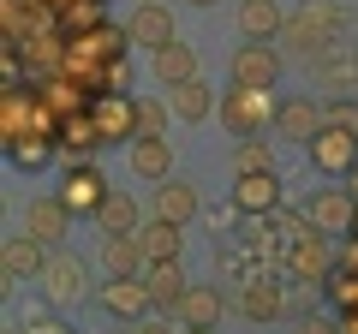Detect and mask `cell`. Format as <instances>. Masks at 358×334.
<instances>
[{
	"label": "cell",
	"mask_w": 358,
	"mask_h": 334,
	"mask_svg": "<svg viewBox=\"0 0 358 334\" xmlns=\"http://www.w3.org/2000/svg\"><path fill=\"white\" fill-rule=\"evenodd\" d=\"M346 24H352V13H346L341 0H305L299 13H287L281 42L293 54H305V60H322L329 48H341V30Z\"/></svg>",
	"instance_id": "1"
},
{
	"label": "cell",
	"mask_w": 358,
	"mask_h": 334,
	"mask_svg": "<svg viewBox=\"0 0 358 334\" xmlns=\"http://www.w3.org/2000/svg\"><path fill=\"white\" fill-rule=\"evenodd\" d=\"M275 114H281L275 90H251V84H233V90L221 96V126H227L233 138H263V131H275Z\"/></svg>",
	"instance_id": "2"
},
{
	"label": "cell",
	"mask_w": 358,
	"mask_h": 334,
	"mask_svg": "<svg viewBox=\"0 0 358 334\" xmlns=\"http://www.w3.org/2000/svg\"><path fill=\"white\" fill-rule=\"evenodd\" d=\"M281 269L293 275V281H305V286H329V275L341 269V251L329 245V233L310 227L305 239H293V245L281 251Z\"/></svg>",
	"instance_id": "3"
},
{
	"label": "cell",
	"mask_w": 358,
	"mask_h": 334,
	"mask_svg": "<svg viewBox=\"0 0 358 334\" xmlns=\"http://www.w3.org/2000/svg\"><path fill=\"white\" fill-rule=\"evenodd\" d=\"M108 191H114V185H108V173L96 161H66V173H60V197H66V209H72L78 221H96V209L108 203Z\"/></svg>",
	"instance_id": "4"
},
{
	"label": "cell",
	"mask_w": 358,
	"mask_h": 334,
	"mask_svg": "<svg viewBox=\"0 0 358 334\" xmlns=\"http://www.w3.org/2000/svg\"><path fill=\"white\" fill-rule=\"evenodd\" d=\"M227 78L233 84H251V90H275V84H281V48L245 36L239 48H233V60H227Z\"/></svg>",
	"instance_id": "5"
},
{
	"label": "cell",
	"mask_w": 358,
	"mask_h": 334,
	"mask_svg": "<svg viewBox=\"0 0 358 334\" xmlns=\"http://www.w3.org/2000/svg\"><path fill=\"white\" fill-rule=\"evenodd\" d=\"M305 155H310V167H317L322 180H346V173L358 167V138L341 131V126H322L317 138L305 143Z\"/></svg>",
	"instance_id": "6"
},
{
	"label": "cell",
	"mask_w": 358,
	"mask_h": 334,
	"mask_svg": "<svg viewBox=\"0 0 358 334\" xmlns=\"http://www.w3.org/2000/svg\"><path fill=\"white\" fill-rule=\"evenodd\" d=\"M90 114H96V126H102L108 143H131L138 138V96L131 90H102V96H90Z\"/></svg>",
	"instance_id": "7"
},
{
	"label": "cell",
	"mask_w": 358,
	"mask_h": 334,
	"mask_svg": "<svg viewBox=\"0 0 358 334\" xmlns=\"http://www.w3.org/2000/svg\"><path fill=\"white\" fill-rule=\"evenodd\" d=\"M102 310H108V317H120V322L131 328V322H143V317L155 310V293H150V281H143V275H108Z\"/></svg>",
	"instance_id": "8"
},
{
	"label": "cell",
	"mask_w": 358,
	"mask_h": 334,
	"mask_svg": "<svg viewBox=\"0 0 358 334\" xmlns=\"http://www.w3.org/2000/svg\"><path fill=\"white\" fill-rule=\"evenodd\" d=\"M126 36H131V48L155 54V48H167V42H179V24H173V13H167L162 0H138L131 18H126Z\"/></svg>",
	"instance_id": "9"
},
{
	"label": "cell",
	"mask_w": 358,
	"mask_h": 334,
	"mask_svg": "<svg viewBox=\"0 0 358 334\" xmlns=\"http://www.w3.org/2000/svg\"><path fill=\"white\" fill-rule=\"evenodd\" d=\"M42 269H48V245H42L36 233H13V239L0 245V281L6 286L42 281Z\"/></svg>",
	"instance_id": "10"
},
{
	"label": "cell",
	"mask_w": 358,
	"mask_h": 334,
	"mask_svg": "<svg viewBox=\"0 0 358 334\" xmlns=\"http://www.w3.org/2000/svg\"><path fill=\"white\" fill-rule=\"evenodd\" d=\"M305 215H310V227H317V233H352V215H358L352 185H317L310 203H305Z\"/></svg>",
	"instance_id": "11"
},
{
	"label": "cell",
	"mask_w": 358,
	"mask_h": 334,
	"mask_svg": "<svg viewBox=\"0 0 358 334\" xmlns=\"http://www.w3.org/2000/svg\"><path fill=\"white\" fill-rule=\"evenodd\" d=\"M239 310H245V322L287 317V286L268 281V269H251V275H245V286H239Z\"/></svg>",
	"instance_id": "12"
},
{
	"label": "cell",
	"mask_w": 358,
	"mask_h": 334,
	"mask_svg": "<svg viewBox=\"0 0 358 334\" xmlns=\"http://www.w3.org/2000/svg\"><path fill=\"white\" fill-rule=\"evenodd\" d=\"M84 257H48V269H42V298H48V310H66V305H78L84 298Z\"/></svg>",
	"instance_id": "13"
},
{
	"label": "cell",
	"mask_w": 358,
	"mask_h": 334,
	"mask_svg": "<svg viewBox=\"0 0 358 334\" xmlns=\"http://www.w3.org/2000/svg\"><path fill=\"white\" fill-rule=\"evenodd\" d=\"M6 161L18 167V173H48L54 161H66L60 155V138H54V131H18V138H6Z\"/></svg>",
	"instance_id": "14"
},
{
	"label": "cell",
	"mask_w": 358,
	"mask_h": 334,
	"mask_svg": "<svg viewBox=\"0 0 358 334\" xmlns=\"http://www.w3.org/2000/svg\"><path fill=\"white\" fill-rule=\"evenodd\" d=\"M233 209L239 215H275L281 209V173H233Z\"/></svg>",
	"instance_id": "15"
},
{
	"label": "cell",
	"mask_w": 358,
	"mask_h": 334,
	"mask_svg": "<svg viewBox=\"0 0 358 334\" xmlns=\"http://www.w3.org/2000/svg\"><path fill=\"white\" fill-rule=\"evenodd\" d=\"M322 126H329V114H322V102H310V96H287L281 114H275V138L299 143V150H305V143L317 138Z\"/></svg>",
	"instance_id": "16"
},
{
	"label": "cell",
	"mask_w": 358,
	"mask_h": 334,
	"mask_svg": "<svg viewBox=\"0 0 358 334\" xmlns=\"http://www.w3.org/2000/svg\"><path fill=\"white\" fill-rule=\"evenodd\" d=\"M72 221H78V215L66 209V197H60V191H54V197H30V203H24V233H36L48 251L66 239V233H72Z\"/></svg>",
	"instance_id": "17"
},
{
	"label": "cell",
	"mask_w": 358,
	"mask_h": 334,
	"mask_svg": "<svg viewBox=\"0 0 358 334\" xmlns=\"http://www.w3.org/2000/svg\"><path fill=\"white\" fill-rule=\"evenodd\" d=\"M167 102H173V119H185V126H203L209 114H221L215 90H209L203 78H185V84H173V90H167Z\"/></svg>",
	"instance_id": "18"
},
{
	"label": "cell",
	"mask_w": 358,
	"mask_h": 334,
	"mask_svg": "<svg viewBox=\"0 0 358 334\" xmlns=\"http://www.w3.org/2000/svg\"><path fill=\"white\" fill-rule=\"evenodd\" d=\"M150 72L162 90H173V84H185V78H197V48L192 42H167V48L150 54Z\"/></svg>",
	"instance_id": "19"
},
{
	"label": "cell",
	"mask_w": 358,
	"mask_h": 334,
	"mask_svg": "<svg viewBox=\"0 0 358 334\" xmlns=\"http://www.w3.org/2000/svg\"><path fill=\"white\" fill-rule=\"evenodd\" d=\"M155 215H167V221H197V215H203V197H197V185L167 173V180L155 185Z\"/></svg>",
	"instance_id": "20"
},
{
	"label": "cell",
	"mask_w": 358,
	"mask_h": 334,
	"mask_svg": "<svg viewBox=\"0 0 358 334\" xmlns=\"http://www.w3.org/2000/svg\"><path fill=\"white\" fill-rule=\"evenodd\" d=\"M138 245H143V257H150V263H167V257H179V245H185V221L150 215V221L138 227Z\"/></svg>",
	"instance_id": "21"
},
{
	"label": "cell",
	"mask_w": 358,
	"mask_h": 334,
	"mask_svg": "<svg viewBox=\"0 0 358 334\" xmlns=\"http://www.w3.org/2000/svg\"><path fill=\"white\" fill-rule=\"evenodd\" d=\"M143 281H150V293H155V310H179V305H185V293H192V281H185L179 257L150 263V269H143Z\"/></svg>",
	"instance_id": "22"
},
{
	"label": "cell",
	"mask_w": 358,
	"mask_h": 334,
	"mask_svg": "<svg viewBox=\"0 0 358 334\" xmlns=\"http://www.w3.org/2000/svg\"><path fill=\"white\" fill-rule=\"evenodd\" d=\"M131 173L150 185H162L173 173V143L167 138H131Z\"/></svg>",
	"instance_id": "23"
},
{
	"label": "cell",
	"mask_w": 358,
	"mask_h": 334,
	"mask_svg": "<svg viewBox=\"0 0 358 334\" xmlns=\"http://www.w3.org/2000/svg\"><path fill=\"white\" fill-rule=\"evenodd\" d=\"M102 269L108 275H143V269H150L138 233H102Z\"/></svg>",
	"instance_id": "24"
},
{
	"label": "cell",
	"mask_w": 358,
	"mask_h": 334,
	"mask_svg": "<svg viewBox=\"0 0 358 334\" xmlns=\"http://www.w3.org/2000/svg\"><path fill=\"white\" fill-rule=\"evenodd\" d=\"M102 126H96V114H90V108H84V114H72V119H66V126H60V155H66V161H84V155H96V150H102Z\"/></svg>",
	"instance_id": "25"
},
{
	"label": "cell",
	"mask_w": 358,
	"mask_h": 334,
	"mask_svg": "<svg viewBox=\"0 0 358 334\" xmlns=\"http://www.w3.org/2000/svg\"><path fill=\"white\" fill-rule=\"evenodd\" d=\"M239 30L251 42H275L287 30V13L275 6V0H239Z\"/></svg>",
	"instance_id": "26"
},
{
	"label": "cell",
	"mask_w": 358,
	"mask_h": 334,
	"mask_svg": "<svg viewBox=\"0 0 358 334\" xmlns=\"http://www.w3.org/2000/svg\"><path fill=\"white\" fill-rule=\"evenodd\" d=\"M221 310H227L221 286L192 281V293H185V305H179V322H192V328H215V322H221Z\"/></svg>",
	"instance_id": "27"
},
{
	"label": "cell",
	"mask_w": 358,
	"mask_h": 334,
	"mask_svg": "<svg viewBox=\"0 0 358 334\" xmlns=\"http://www.w3.org/2000/svg\"><path fill=\"white\" fill-rule=\"evenodd\" d=\"M96 227H102V233H138L143 227L138 197H131V191H108V203L96 209Z\"/></svg>",
	"instance_id": "28"
},
{
	"label": "cell",
	"mask_w": 358,
	"mask_h": 334,
	"mask_svg": "<svg viewBox=\"0 0 358 334\" xmlns=\"http://www.w3.org/2000/svg\"><path fill=\"white\" fill-rule=\"evenodd\" d=\"M275 167V143L268 138H239L233 143V173H268Z\"/></svg>",
	"instance_id": "29"
},
{
	"label": "cell",
	"mask_w": 358,
	"mask_h": 334,
	"mask_svg": "<svg viewBox=\"0 0 358 334\" xmlns=\"http://www.w3.org/2000/svg\"><path fill=\"white\" fill-rule=\"evenodd\" d=\"M96 24H114V18H108V0H72V6L60 13V30H66V36L96 30Z\"/></svg>",
	"instance_id": "30"
},
{
	"label": "cell",
	"mask_w": 358,
	"mask_h": 334,
	"mask_svg": "<svg viewBox=\"0 0 358 334\" xmlns=\"http://www.w3.org/2000/svg\"><path fill=\"white\" fill-rule=\"evenodd\" d=\"M167 114H173V102H162V96H138V138H167Z\"/></svg>",
	"instance_id": "31"
},
{
	"label": "cell",
	"mask_w": 358,
	"mask_h": 334,
	"mask_svg": "<svg viewBox=\"0 0 358 334\" xmlns=\"http://www.w3.org/2000/svg\"><path fill=\"white\" fill-rule=\"evenodd\" d=\"M322 293L334 298V310H358V269H334Z\"/></svg>",
	"instance_id": "32"
},
{
	"label": "cell",
	"mask_w": 358,
	"mask_h": 334,
	"mask_svg": "<svg viewBox=\"0 0 358 334\" xmlns=\"http://www.w3.org/2000/svg\"><path fill=\"white\" fill-rule=\"evenodd\" d=\"M305 233H310V215H305V209H275V239H281V245H293V239H305Z\"/></svg>",
	"instance_id": "33"
},
{
	"label": "cell",
	"mask_w": 358,
	"mask_h": 334,
	"mask_svg": "<svg viewBox=\"0 0 358 334\" xmlns=\"http://www.w3.org/2000/svg\"><path fill=\"white\" fill-rule=\"evenodd\" d=\"M322 114H329V126H341V131H352V138H358V96H329Z\"/></svg>",
	"instance_id": "34"
},
{
	"label": "cell",
	"mask_w": 358,
	"mask_h": 334,
	"mask_svg": "<svg viewBox=\"0 0 358 334\" xmlns=\"http://www.w3.org/2000/svg\"><path fill=\"white\" fill-rule=\"evenodd\" d=\"M293 334H346V328H341V322H334V317H317V310H305Z\"/></svg>",
	"instance_id": "35"
},
{
	"label": "cell",
	"mask_w": 358,
	"mask_h": 334,
	"mask_svg": "<svg viewBox=\"0 0 358 334\" xmlns=\"http://www.w3.org/2000/svg\"><path fill=\"white\" fill-rule=\"evenodd\" d=\"M24 334H78V328H66V322H54V317H30Z\"/></svg>",
	"instance_id": "36"
},
{
	"label": "cell",
	"mask_w": 358,
	"mask_h": 334,
	"mask_svg": "<svg viewBox=\"0 0 358 334\" xmlns=\"http://www.w3.org/2000/svg\"><path fill=\"white\" fill-rule=\"evenodd\" d=\"M341 269H358V233H346V245H341Z\"/></svg>",
	"instance_id": "37"
},
{
	"label": "cell",
	"mask_w": 358,
	"mask_h": 334,
	"mask_svg": "<svg viewBox=\"0 0 358 334\" xmlns=\"http://www.w3.org/2000/svg\"><path fill=\"white\" fill-rule=\"evenodd\" d=\"M131 334H179V328H167V322H150V317H143V322H131Z\"/></svg>",
	"instance_id": "38"
},
{
	"label": "cell",
	"mask_w": 358,
	"mask_h": 334,
	"mask_svg": "<svg viewBox=\"0 0 358 334\" xmlns=\"http://www.w3.org/2000/svg\"><path fill=\"white\" fill-rule=\"evenodd\" d=\"M341 328H346V334H358V310H341Z\"/></svg>",
	"instance_id": "39"
},
{
	"label": "cell",
	"mask_w": 358,
	"mask_h": 334,
	"mask_svg": "<svg viewBox=\"0 0 358 334\" xmlns=\"http://www.w3.org/2000/svg\"><path fill=\"white\" fill-rule=\"evenodd\" d=\"M179 334H215V328H192V322H179Z\"/></svg>",
	"instance_id": "40"
},
{
	"label": "cell",
	"mask_w": 358,
	"mask_h": 334,
	"mask_svg": "<svg viewBox=\"0 0 358 334\" xmlns=\"http://www.w3.org/2000/svg\"><path fill=\"white\" fill-rule=\"evenodd\" d=\"M346 185H352V197H358V167H352V173H346Z\"/></svg>",
	"instance_id": "41"
},
{
	"label": "cell",
	"mask_w": 358,
	"mask_h": 334,
	"mask_svg": "<svg viewBox=\"0 0 358 334\" xmlns=\"http://www.w3.org/2000/svg\"><path fill=\"white\" fill-rule=\"evenodd\" d=\"M185 6H215V0H185Z\"/></svg>",
	"instance_id": "42"
},
{
	"label": "cell",
	"mask_w": 358,
	"mask_h": 334,
	"mask_svg": "<svg viewBox=\"0 0 358 334\" xmlns=\"http://www.w3.org/2000/svg\"><path fill=\"white\" fill-rule=\"evenodd\" d=\"M6 334H24V322H13V328H6Z\"/></svg>",
	"instance_id": "43"
},
{
	"label": "cell",
	"mask_w": 358,
	"mask_h": 334,
	"mask_svg": "<svg viewBox=\"0 0 358 334\" xmlns=\"http://www.w3.org/2000/svg\"><path fill=\"white\" fill-rule=\"evenodd\" d=\"M352 233H358V215H352Z\"/></svg>",
	"instance_id": "44"
}]
</instances>
